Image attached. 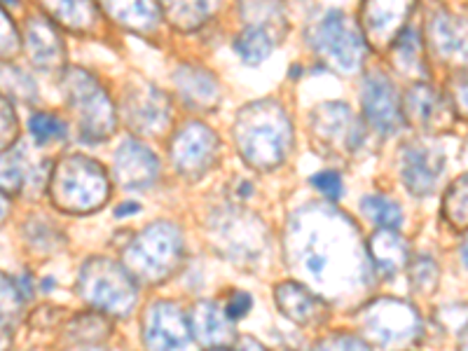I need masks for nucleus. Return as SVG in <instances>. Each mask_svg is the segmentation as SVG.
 Here are the masks:
<instances>
[{
    "label": "nucleus",
    "mask_w": 468,
    "mask_h": 351,
    "mask_svg": "<svg viewBox=\"0 0 468 351\" xmlns=\"http://www.w3.org/2000/svg\"><path fill=\"white\" fill-rule=\"evenodd\" d=\"M445 216L457 228L466 225V178H459L445 197Z\"/></svg>",
    "instance_id": "34"
},
{
    "label": "nucleus",
    "mask_w": 468,
    "mask_h": 351,
    "mask_svg": "<svg viewBox=\"0 0 468 351\" xmlns=\"http://www.w3.org/2000/svg\"><path fill=\"white\" fill-rule=\"evenodd\" d=\"M101 7L129 31L148 36L160 27V0H101Z\"/></svg>",
    "instance_id": "23"
},
{
    "label": "nucleus",
    "mask_w": 468,
    "mask_h": 351,
    "mask_svg": "<svg viewBox=\"0 0 468 351\" xmlns=\"http://www.w3.org/2000/svg\"><path fill=\"white\" fill-rule=\"evenodd\" d=\"M250 307H253V298H250L249 292H241L239 291V292H234L232 298H229L228 309H225V314H228L232 321L244 319V316L250 312Z\"/></svg>",
    "instance_id": "42"
},
{
    "label": "nucleus",
    "mask_w": 468,
    "mask_h": 351,
    "mask_svg": "<svg viewBox=\"0 0 468 351\" xmlns=\"http://www.w3.org/2000/svg\"><path fill=\"white\" fill-rule=\"evenodd\" d=\"M190 328L192 335L197 337L204 346H213V349L232 345L234 337H237L234 325L229 324V316L218 304L208 303V300L195 304L190 314Z\"/></svg>",
    "instance_id": "21"
},
{
    "label": "nucleus",
    "mask_w": 468,
    "mask_h": 351,
    "mask_svg": "<svg viewBox=\"0 0 468 351\" xmlns=\"http://www.w3.org/2000/svg\"><path fill=\"white\" fill-rule=\"evenodd\" d=\"M0 3H3V5H12V7L19 5V0H0Z\"/></svg>",
    "instance_id": "47"
},
{
    "label": "nucleus",
    "mask_w": 468,
    "mask_h": 351,
    "mask_svg": "<svg viewBox=\"0 0 468 351\" xmlns=\"http://www.w3.org/2000/svg\"><path fill=\"white\" fill-rule=\"evenodd\" d=\"M78 291L85 303L112 316H127L136 304V283L124 265L111 258H91L82 265Z\"/></svg>",
    "instance_id": "6"
},
{
    "label": "nucleus",
    "mask_w": 468,
    "mask_h": 351,
    "mask_svg": "<svg viewBox=\"0 0 468 351\" xmlns=\"http://www.w3.org/2000/svg\"><path fill=\"white\" fill-rule=\"evenodd\" d=\"M16 117L15 111H12L10 101H5L0 96V153L10 148L16 139Z\"/></svg>",
    "instance_id": "37"
},
{
    "label": "nucleus",
    "mask_w": 468,
    "mask_h": 351,
    "mask_svg": "<svg viewBox=\"0 0 468 351\" xmlns=\"http://www.w3.org/2000/svg\"><path fill=\"white\" fill-rule=\"evenodd\" d=\"M160 10L176 28L192 31L218 10V0H160Z\"/></svg>",
    "instance_id": "27"
},
{
    "label": "nucleus",
    "mask_w": 468,
    "mask_h": 351,
    "mask_svg": "<svg viewBox=\"0 0 468 351\" xmlns=\"http://www.w3.org/2000/svg\"><path fill=\"white\" fill-rule=\"evenodd\" d=\"M141 207L136 202H124L115 208L117 218H127V216H133V213H139Z\"/></svg>",
    "instance_id": "43"
},
{
    "label": "nucleus",
    "mask_w": 468,
    "mask_h": 351,
    "mask_svg": "<svg viewBox=\"0 0 468 351\" xmlns=\"http://www.w3.org/2000/svg\"><path fill=\"white\" fill-rule=\"evenodd\" d=\"M22 186H24L22 166H19L16 154L0 153V190L16 192V190H22Z\"/></svg>",
    "instance_id": "36"
},
{
    "label": "nucleus",
    "mask_w": 468,
    "mask_h": 351,
    "mask_svg": "<svg viewBox=\"0 0 468 351\" xmlns=\"http://www.w3.org/2000/svg\"><path fill=\"white\" fill-rule=\"evenodd\" d=\"M309 132L314 136L316 145L325 153L349 154L361 145L363 127L349 106L337 101L321 103L309 115Z\"/></svg>",
    "instance_id": "9"
},
{
    "label": "nucleus",
    "mask_w": 468,
    "mask_h": 351,
    "mask_svg": "<svg viewBox=\"0 0 468 351\" xmlns=\"http://www.w3.org/2000/svg\"><path fill=\"white\" fill-rule=\"evenodd\" d=\"M49 195L61 211L90 213L108 199V178L99 162L70 154L58 162L49 181Z\"/></svg>",
    "instance_id": "4"
},
{
    "label": "nucleus",
    "mask_w": 468,
    "mask_h": 351,
    "mask_svg": "<svg viewBox=\"0 0 468 351\" xmlns=\"http://www.w3.org/2000/svg\"><path fill=\"white\" fill-rule=\"evenodd\" d=\"M0 87L10 96L19 99V101H33L36 99V85L24 70L12 69V66H3L0 69Z\"/></svg>",
    "instance_id": "33"
},
{
    "label": "nucleus",
    "mask_w": 468,
    "mask_h": 351,
    "mask_svg": "<svg viewBox=\"0 0 468 351\" xmlns=\"http://www.w3.org/2000/svg\"><path fill=\"white\" fill-rule=\"evenodd\" d=\"M429 40L441 57H459V54L463 57L466 33H463L462 22L442 7L429 15Z\"/></svg>",
    "instance_id": "25"
},
{
    "label": "nucleus",
    "mask_w": 468,
    "mask_h": 351,
    "mask_svg": "<svg viewBox=\"0 0 468 351\" xmlns=\"http://www.w3.org/2000/svg\"><path fill=\"white\" fill-rule=\"evenodd\" d=\"M144 337L150 351H178L190 340V324L174 303H153L144 316Z\"/></svg>",
    "instance_id": "13"
},
{
    "label": "nucleus",
    "mask_w": 468,
    "mask_h": 351,
    "mask_svg": "<svg viewBox=\"0 0 468 351\" xmlns=\"http://www.w3.org/2000/svg\"><path fill=\"white\" fill-rule=\"evenodd\" d=\"M28 129H31V136L36 139L37 145L64 139L66 132H69L64 120H58L52 112H37V115H33L31 122H28Z\"/></svg>",
    "instance_id": "32"
},
{
    "label": "nucleus",
    "mask_w": 468,
    "mask_h": 351,
    "mask_svg": "<svg viewBox=\"0 0 468 351\" xmlns=\"http://www.w3.org/2000/svg\"><path fill=\"white\" fill-rule=\"evenodd\" d=\"M274 45H277L274 36L256 27H246L239 36L234 37V49L241 57V61L249 66L262 64L271 54Z\"/></svg>",
    "instance_id": "30"
},
{
    "label": "nucleus",
    "mask_w": 468,
    "mask_h": 351,
    "mask_svg": "<svg viewBox=\"0 0 468 351\" xmlns=\"http://www.w3.org/2000/svg\"><path fill=\"white\" fill-rule=\"evenodd\" d=\"M213 237L232 261L256 258L265 246V228L258 218L246 216V211H218L211 220Z\"/></svg>",
    "instance_id": "11"
},
{
    "label": "nucleus",
    "mask_w": 468,
    "mask_h": 351,
    "mask_svg": "<svg viewBox=\"0 0 468 351\" xmlns=\"http://www.w3.org/2000/svg\"><path fill=\"white\" fill-rule=\"evenodd\" d=\"M288 256L316 288L333 295L367 283V253L356 225L333 208L309 204L288 223Z\"/></svg>",
    "instance_id": "1"
},
{
    "label": "nucleus",
    "mask_w": 468,
    "mask_h": 351,
    "mask_svg": "<svg viewBox=\"0 0 468 351\" xmlns=\"http://www.w3.org/2000/svg\"><path fill=\"white\" fill-rule=\"evenodd\" d=\"M115 178L124 187H148L160 176V160L141 141H124L115 153Z\"/></svg>",
    "instance_id": "17"
},
{
    "label": "nucleus",
    "mask_w": 468,
    "mask_h": 351,
    "mask_svg": "<svg viewBox=\"0 0 468 351\" xmlns=\"http://www.w3.org/2000/svg\"><path fill=\"white\" fill-rule=\"evenodd\" d=\"M241 15L249 27H256L274 36V40L286 33V16L277 0H241Z\"/></svg>",
    "instance_id": "28"
},
{
    "label": "nucleus",
    "mask_w": 468,
    "mask_h": 351,
    "mask_svg": "<svg viewBox=\"0 0 468 351\" xmlns=\"http://www.w3.org/2000/svg\"><path fill=\"white\" fill-rule=\"evenodd\" d=\"M27 49L37 69L54 70L66 64V48L61 36L45 16H31L27 22Z\"/></svg>",
    "instance_id": "18"
},
{
    "label": "nucleus",
    "mask_w": 468,
    "mask_h": 351,
    "mask_svg": "<svg viewBox=\"0 0 468 351\" xmlns=\"http://www.w3.org/2000/svg\"><path fill=\"white\" fill-rule=\"evenodd\" d=\"M367 256L373 258L375 270L388 279L399 274L408 262V244L394 229L382 228V232L373 234L367 241Z\"/></svg>",
    "instance_id": "24"
},
{
    "label": "nucleus",
    "mask_w": 468,
    "mask_h": 351,
    "mask_svg": "<svg viewBox=\"0 0 468 351\" xmlns=\"http://www.w3.org/2000/svg\"><path fill=\"white\" fill-rule=\"evenodd\" d=\"M363 112L367 122L373 124L378 132L394 133L403 124V111H400V99L394 82L387 75L373 70L363 80Z\"/></svg>",
    "instance_id": "15"
},
{
    "label": "nucleus",
    "mask_w": 468,
    "mask_h": 351,
    "mask_svg": "<svg viewBox=\"0 0 468 351\" xmlns=\"http://www.w3.org/2000/svg\"><path fill=\"white\" fill-rule=\"evenodd\" d=\"M7 211H10V202H7L5 195H3V192H0V223H3V220H5Z\"/></svg>",
    "instance_id": "45"
},
{
    "label": "nucleus",
    "mask_w": 468,
    "mask_h": 351,
    "mask_svg": "<svg viewBox=\"0 0 468 351\" xmlns=\"http://www.w3.org/2000/svg\"><path fill=\"white\" fill-rule=\"evenodd\" d=\"M277 303L283 314L300 325H319L328 319V307L324 300L316 298L314 292H309L300 283H279Z\"/></svg>",
    "instance_id": "20"
},
{
    "label": "nucleus",
    "mask_w": 468,
    "mask_h": 351,
    "mask_svg": "<svg viewBox=\"0 0 468 351\" xmlns=\"http://www.w3.org/2000/svg\"><path fill=\"white\" fill-rule=\"evenodd\" d=\"M122 111L129 127L141 136H157L169 127V96L148 82H139L124 91Z\"/></svg>",
    "instance_id": "12"
},
{
    "label": "nucleus",
    "mask_w": 468,
    "mask_h": 351,
    "mask_svg": "<svg viewBox=\"0 0 468 351\" xmlns=\"http://www.w3.org/2000/svg\"><path fill=\"white\" fill-rule=\"evenodd\" d=\"M394 64L405 75H421L424 70V58H421V40L415 28H403L394 40Z\"/></svg>",
    "instance_id": "29"
},
{
    "label": "nucleus",
    "mask_w": 468,
    "mask_h": 351,
    "mask_svg": "<svg viewBox=\"0 0 468 351\" xmlns=\"http://www.w3.org/2000/svg\"><path fill=\"white\" fill-rule=\"evenodd\" d=\"M445 169V154L433 144H408L400 160V178L417 197H426L436 190V183Z\"/></svg>",
    "instance_id": "14"
},
{
    "label": "nucleus",
    "mask_w": 468,
    "mask_h": 351,
    "mask_svg": "<svg viewBox=\"0 0 468 351\" xmlns=\"http://www.w3.org/2000/svg\"><path fill=\"white\" fill-rule=\"evenodd\" d=\"M19 52V33L10 16L0 10V58H10Z\"/></svg>",
    "instance_id": "38"
},
{
    "label": "nucleus",
    "mask_w": 468,
    "mask_h": 351,
    "mask_svg": "<svg viewBox=\"0 0 468 351\" xmlns=\"http://www.w3.org/2000/svg\"><path fill=\"white\" fill-rule=\"evenodd\" d=\"M211 351H229V349H225V346H218V349H211Z\"/></svg>",
    "instance_id": "48"
},
{
    "label": "nucleus",
    "mask_w": 468,
    "mask_h": 351,
    "mask_svg": "<svg viewBox=\"0 0 468 351\" xmlns=\"http://www.w3.org/2000/svg\"><path fill=\"white\" fill-rule=\"evenodd\" d=\"M183 261V234L174 223H153L124 249L122 265L129 277L144 283L165 282Z\"/></svg>",
    "instance_id": "3"
},
{
    "label": "nucleus",
    "mask_w": 468,
    "mask_h": 351,
    "mask_svg": "<svg viewBox=\"0 0 468 351\" xmlns=\"http://www.w3.org/2000/svg\"><path fill=\"white\" fill-rule=\"evenodd\" d=\"M400 111L405 112L410 122L421 129H441L447 122V108L442 96L424 82H417L412 90H408Z\"/></svg>",
    "instance_id": "22"
},
{
    "label": "nucleus",
    "mask_w": 468,
    "mask_h": 351,
    "mask_svg": "<svg viewBox=\"0 0 468 351\" xmlns=\"http://www.w3.org/2000/svg\"><path fill=\"white\" fill-rule=\"evenodd\" d=\"M361 208L367 218L384 229H396L403 223V208L394 199L382 197V195H367V197H363Z\"/></svg>",
    "instance_id": "31"
},
{
    "label": "nucleus",
    "mask_w": 468,
    "mask_h": 351,
    "mask_svg": "<svg viewBox=\"0 0 468 351\" xmlns=\"http://www.w3.org/2000/svg\"><path fill=\"white\" fill-rule=\"evenodd\" d=\"M45 10L70 31H91L99 24V12L91 0H40Z\"/></svg>",
    "instance_id": "26"
},
{
    "label": "nucleus",
    "mask_w": 468,
    "mask_h": 351,
    "mask_svg": "<svg viewBox=\"0 0 468 351\" xmlns=\"http://www.w3.org/2000/svg\"><path fill=\"white\" fill-rule=\"evenodd\" d=\"M218 133L202 122H187L171 141V160L183 176L199 178L218 160Z\"/></svg>",
    "instance_id": "10"
},
{
    "label": "nucleus",
    "mask_w": 468,
    "mask_h": 351,
    "mask_svg": "<svg viewBox=\"0 0 468 351\" xmlns=\"http://www.w3.org/2000/svg\"><path fill=\"white\" fill-rule=\"evenodd\" d=\"M232 133L246 165L261 171L277 169L292 145L291 120L271 99L241 108L234 120Z\"/></svg>",
    "instance_id": "2"
},
{
    "label": "nucleus",
    "mask_w": 468,
    "mask_h": 351,
    "mask_svg": "<svg viewBox=\"0 0 468 351\" xmlns=\"http://www.w3.org/2000/svg\"><path fill=\"white\" fill-rule=\"evenodd\" d=\"M241 351H265V346H262L261 342H256V340H244V346H241Z\"/></svg>",
    "instance_id": "46"
},
{
    "label": "nucleus",
    "mask_w": 468,
    "mask_h": 351,
    "mask_svg": "<svg viewBox=\"0 0 468 351\" xmlns=\"http://www.w3.org/2000/svg\"><path fill=\"white\" fill-rule=\"evenodd\" d=\"M415 0H366L363 28L373 45H391L412 12Z\"/></svg>",
    "instance_id": "16"
},
{
    "label": "nucleus",
    "mask_w": 468,
    "mask_h": 351,
    "mask_svg": "<svg viewBox=\"0 0 468 351\" xmlns=\"http://www.w3.org/2000/svg\"><path fill=\"white\" fill-rule=\"evenodd\" d=\"M314 351H370V346L354 335H330Z\"/></svg>",
    "instance_id": "40"
},
{
    "label": "nucleus",
    "mask_w": 468,
    "mask_h": 351,
    "mask_svg": "<svg viewBox=\"0 0 468 351\" xmlns=\"http://www.w3.org/2000/svg\"><path fill=\"white\" fill-rule=\"evenodd\" d=\"M307 40L330 69L340 73H354L366 58V36L340 10H330L307 33Z\"/></svg>",
    "instance_id": "7"
},
{
    "label": "nucleus",
    "mask_w": 468,
    "mask_h": 351,
    "mask_svg": "<svg viewBox=\"0 0 468 351\" xmlns=\"http://www.w3.org/2000/svg\"><path fill=\"white\" fill-rule=\"evenodd\" d=\"M312 186L328 199H337L342 190H345L340 174H335V171H319V174H314L312 176Z\"/></svg>",
    "instance_id": "39"
},
{
    "label": "nucleus",
    "mask_w": 468,
    "mask_h": 351,
    "mask_svg": "<svg viewBox=\"0 0 468 351\" xmlns=\"http://www.w3.org/2000/svg\"><path fill=\"white\" fill-rule=\"evenodd\" d=\"M16 307H19V291L10 279L0 274V314L16 312Z\"/></svg>",
    "instance_id": "41"
},
{
    "label": "nucleus",
    "mask_w": 468,
    "mask_h": 351,
    "mask_svg": "<svg viewBox=\"0 0 468 351\" xmlns=\"http://www.w3.org/2000/svg\"><path fill=\"white\" fill-rule=\"evenodd\" d=\"M358 319H361V328L367 340L382 346L412 340L421 330L420 314L415 309L394 298L375 300L363 309Z\"/></svg>",
    "instance_id": "8"
},
{
    "label": "nucleus",
    "mask_w": 468,
    "mask_h": 351,
    "mask_svg": "<svg viewBox=\"0 0 468 351\" xmlns=\"http://www.w3.org/2000/svg\"><path fill=\"white\" fill-rule=\"evenodd\" d=\"M174 80L176 87H178V94L183 96V101H186L187 106L197 108V111H211V108L218 106V80H216V75L208 73L202 66H178L174 73Z\"/></svg>",
    "instance_id": "19"
},
{
    "label": "nucleus",
    "mask_w": 468,
    "mask_h": 351,
    "mask_svg": "<svg viewBox=\"0 0 468 351\" xmlns=\"http://www.w3.org/2000/svg\"><path fill=\"white\" fill-rule=\"evenodd\" d=\"M410 283L417 292H431L438 283V267L429 258H420L410 270Z\"/></svg>",
    "instance_id": "35"
},
{
    "label": "nucleus",
    "mask_w": 468,
    "mask_h": 351,
    "mask_svg": "<svg viewBox=\"0 0 468 351\" xmlns=\"http://www.w3.org/2000/svg\"><path fill=\"white\" fill-rule=\"evenodd\" d=\"M7 346H10V330L0 321V351H7Z\"/></svg>",
    "instance_id": "44"
},
{
    "label": "nucleus",
    "mask_w": 468,
    "mask_h": 351,
    "mask_svg": "<svg viewBox=\"0 0 468 351\" xmlns=\"http://www.w3.org/2000/svg\"><path fill=\"white\" fill-rule=\"evenodd\" d=\"M64 94L82 141L99 144L115 132V106L94 75L82 69H70L64 78Z\"/></svg>",
    "instance_id": "5"
}]
</instances>
